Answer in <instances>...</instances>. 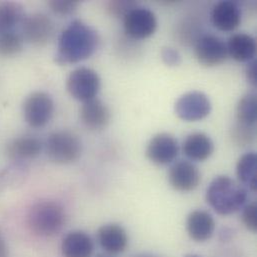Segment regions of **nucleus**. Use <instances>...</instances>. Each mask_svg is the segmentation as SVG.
<instances>
[{"label":"nucleus","mask_w":257,"mask_h":257,"mask_svg":"<svg viewBox=\"0 0 257 257\" xmlns=\"http://www.w3.org/2000/svg\"><path fill=\"white\" fill-rule=\"evenodd\" d=\"M97 32L81 20L72 21L60 34L55 60L60 65L74 64L92 56L97 50Z\"/></svg>","instance_id":"obj_1"},{"label":"nucleus","mask_w":257,"mask_h":257,"mask_svg":"<svg viewBox=\"0 0 257 257\" xmlns=\"http://www.w3.org/2000/svg\"><path fill=\"white\" fill-rule=\"evenodd\" d=\"M248 190L227 175L216 176L206 190V201L219 215H231L246 204Z\"/></svg>","instance_id":"obj_2"},{"label":"nucleus","mask_w":257,"mask_h":257,"mask_svg":"<svg viewBox=\"0 0 257 257\" xmlns=\"http://www.w3.org/2000/svg\"><path fill=\"white\" fill-rule=\"evenodd\" d=\"M66 219L64 208L51 200L36 202L27 213V225L30 231L40 237H52L58 234L65 226Z\"/></svg>","instance_id":"obj_3"},{"label":"nucleus","mask_w":257,"mask_h":257,"mask_svg":"<svg viewBox=\"0 0 257 257\" xmlns=\"http://www.w3.org/2000/svg\"><path fill=\"white\" fill-rule=\"evenodd\" d=\"M46 153L50 160L58 164L75 162L82 153V143L79 137L68 130L51 133L45 144Z\"/></svg>","instance_id":"obj_4"},{"label":"nucleus","mask_w":257,"mask_h":257,"mask_svg":"<svg viewBox=\"0 0 257 257\" xmlns=\"http://www.w3.org/2000/svg\"><path fill=\"white\" fill-rule=\"evenodd\" d=\"M101 87L98 73L88 67H78L70 72L66 80L68 93L76 100L85 102L96 98Z\"/></svg>","instance_id":"obj_5"},{"label":"nucleus","mask_w":257,"mask_h":257,"mask_svg":"<svg viewBox=\"0 0 257 257\" xmlns=\"http://www.w3.org/2000/svg\"><path fill=\"white\" fill-rule=\"evenodd\" d=\"M54 113L52 97L43 91L31 93L23 103V116L26 123L33 128L45 126Z\"/></svg>","instance_id":"obj_6"},{"label":"nucleus","mask_w":257,"mask_h":257,"mask_svg":"<svg viewBox=\"0 0 257 257\" xmlns=\"http://www.w3.org/2000/svg\"><path fill=\"white\" fill-rule=\"evenodd\" d=\"M212 109L208 96L200 91H190L181 95L174 105V112L183 121L195 122L206 118Z\"/></svg>","instance_id":"obj_7"},{"label":"nucleus","mask_w":257,"mask_h":257,"mask_svg":"<svg viewBox=\"0 0 257 257\" xmlns=\"http://www.w3.org/2000/svg\"><path fill=\"white\" fill-rule=\"evenodd\" d=\"M158 26L155 13L149 8L137 6L123 18V28L126 35L135 40L151 37Z\"/></svg>","instance_id":"obj_8"},{"label":"nucleus","mask_w":257,"mask_h":257,"mask_svg":"<svg viewBox=\"0 0 257 257\" xmlns=\"http://www.w3.org/2000/svg\"><path fill=\"white\" fill-rule=\"evenodd\" d=\"M194 54L197 61L205 67L221 65L228 57L226 43L213 34H205L197 39Z\"/></svg>","instance_id":"obj_9"},{"label":"nucleus","mask_w":257,"mask_h":257,"mask_svg":"<svg viewBox=\"0 0 257 257\" xmlns=\"http://www.w3.org/2000/svg\"><path fill=\"white\" fill-rule=\"evenodd\" d=\"M179 153L176 138L169 133H158L150 138L146 145L145 154L150 162L164 166L174 162Z\"/></svg>","instance_id":"obj_10"},{"label":"nucleus","mask_w":257,"mask_h":257,"mask_svg":"<svg viewBox=\"0 0 257 257\" xmlns=\"http://www.w3.org/2000/svg\"><path fill=\"white\" fill-rule=\"evenodd\" d=\"M167 177L170 186L178 192L193 191L201 181V173L198 167L188 160L173 162Z\"/></svg>","instance_id":"obj_11"},{"label":"nucleus","mask_w":257,"mask_h":257,"mask_svg":"<svg viewBox=\"0 0 257 257\" xmlns=\"http://www.w3.org/2000/svg\"><path fill=\"white\" fill-rule=\"evenodd\" d=\"M24 38L35 46H45L54 33L53 21L43 13L32 14L23 20Z\"/></svg>","instance_id":"obj_12"},{"label":"nucleus","mask_w":257,"mask_h":257,"mask_svg":"<svg viewBox=\"0 0 257 257\" xmlns=\"http://www.w3.org/2000/svg\"><path fill=\"white\" fill-rule=\"evenodd\" d=\"M241 18L240 6L235 1L230 0L217 2L210 12L212 25L223 32L235 30L240 25Z\"/></svg>","instance_id":"obj_13"},{"label":"nucleus","mask_w":257,"mask_h":257,"mask_svg":"<svg viewBox=\"0 0 257 257\" xmlns=\"http://www.w3.org/2000/svg\"><path fill=\"white\" fill-rule=\"evenodd\" d=\"M97 241L106 253L117 255L126 250L129 243L128 234L122 225L107 223L98 228Z\"/></svg>","instance_id":"obj_14"},{"label":"nucleus","mask_w":257,"mask_h":257,"mask_svg":"<svg viewBox=\"0 0 257 257\" xmlns=\"http://www.w3.org/2000/svg\"><path fill=\"white\" fill-rule=\"evenodd\" d=\"M216 223L213 216L205 210L191 211L186 218V231L195 242L208 241L215 232Z\"/></svg>","instance_id":"obj_15"},{"label":"nucleus","mask_w":257,"mask_h":257,"mask_svg":"<svg viewBox=\"0 0 257 257\" xmlns=\"http://www.w3.org/2000/svg\"><path fill=\"white\" fill-rule=\"evenodd\" d=\"M80 119L86 128L102 130L110 123L111 112L103 101L93 98L83 102L80 108Z\"/></svg>","instance_id":"obj_16"},{"label":"nucleus","mask_w":257,"mask_h":257,"mask_svg":"<svg viewBox=\"0 0 257 257\" xmlns=\"http://www.w3.org/2000/svg\"><path fill=\"white\" fill-rule=\"evenodd\" d=\"M182 151L190 161L203 162L213 154L214 143L207 134L195 132L185 138L182 144Z\"/></svg>","instance_id":"obj_17"},{"label":"nucleus","mask_w":257,"mask_h":257,"mask_svg":"<svg viewBox=\"0 0 257 257\" xmlns=\"http://www.w3.org/2000/svg\"><path fill=\"white\" fill-rule=\"evenodd\" d=\"M94 252V242L84 231L74 230L66 234L61 242L63 257H91Z\"/></svg>","instance_id":"obj_18"},{"label":"nucleus","mask_w":257,"mask_h":257,"mask_svg":"<svg viewBox=\"0 0 257 257\" xmlns=\"http://www.w3.org/2000/svg\"><path fill=\"white\" fill-rule=\"evenodd\" d=\"M227 53L238 62H249L255 59L256 40L248 33L240 32L232 34L226 43Z\"/></svg>","instance_id":"obj_19"},{"label":"nucleus","mask_w":257,"mask_h":257,"mask_svg":"<svg viewBox=\"0 0 257 257\" xmlns=\"http://www.w3.org/2000/svg\"><path fill=\"white\" fill-rule=\"evenodd\" d=\"M42 150L41 141L34 136H20L6 145L7 156L15 161H24L37 157Z\"/></svg>","instance_id":"obj_20"},{"label":"nucleus","mask_w":257,"mask_h":257,"mask_svg":"<svg viewBox=\"0 0 257 257\" xmlns=\"http://www.w3.org/2000/svg\"><path fill=\"white\" fill-rule=\"evenodd\" d=\"M236 176L239 183L247 190L256 192L257 155L255 152L243 154L236 164Z\"/></svg>","instance_id":"obj_21"},{"label":"nucleus","mask_w":257,"mask_h":257,"mask_svg":"<svg viewBox=\"0 0 257 257\" xmlns=\"http://www.w3.org/2000/svg\"><path fill=\"white\" fill-rule=\"evenodd\" d=\"M24 20L23 7L16 2H0V33L12 29Z\"/></svg>","instance_id":"obj_22"},{"label":"nucleus","mask_w":257,"mask_h":257,"mask_svg":"<svg viewBox=\"0 0 257 257\" xmlns=\"http://www.w3.org/2000/svg\"><path fill=\"white\" fill-rule=\"evenodd\" d=\"M257 118L256 95L247 93L242 96L236 106L237 123L249 127H254Z\"/></svg>","instance_id":"obj_23"},{"label":"nucleus","mask_w":257,"mask_h":257,"mask_svg":"<svg viewBox=\"0 0 257 257\" xmlns=\"http://www.w3.org/2000/svg\"><path fill=\"white\" fill-rule=\"evenodd\" d=\"M23 37L13 30L0 33V56L10 57L18 54L23 48Z\"/></svg>","instance_id":"obj_24"},{"label":"nucleus","mask_w":257,"mask_h":257,"mask_svg":"<svg viewBox=\"0 0 257 257\" xmlns=\"http://www.w3.org/2000/svg\"><path fill=\"white\" fill-rule=\"evenodd\" d=\"M255 138V130L254 127H249L245 125H241L239 123L235 124L231 129V139L232 141L240 146L245 147L250 145Z\"/></svg>","instance_id":"obj_25"},{"label":"nucleus","mask_w":257,"mask_h":257,"mask_svg":"<svg viewBox=\"0 0 257 257\" xmlns=\"http://www.w3.org/2000/svg\"><path fill=\"white\" fill-rule=\"evenodd\" d=\"M135 1H109L106 4L107 12L115 18H124L129 12L137 7Z\"/></svg>","instance_id":"obj_26"},{"label":"nucleus","mask_w":257,"mask_h":257,"mask_svg":"<svg viewBox=\"0 0 257 257\" xmlns=\"http://www.w3.org/2000/svg\"><path fill=\"white\" fill-rule=\"evenodd\" d=\"M48 5L55 14L65 16L74 13L80 2L77 0H51L48 2Z\"/></svg>","instance_id":"obj_27"},{"label":"nucleus","mask_w":257,"mask_h":257,"mask_svg":"<svg viewBox=\"0 0 257 257\" xmlns=\"http://www.w3.org/2000/svg\"><path fill=\"white\" fill-rule=\"evenodd\" d=\"M241 220L243 225L250 232L255 233L257 231V205L255 202L245 204L242 208Z\"/></svg>","instance_id":"obj_28"},{"label":"nucleus","mask_w":257,"mask_h":257,"mask_svg":"<svg viewBox=\"0 0 257 257\" xmlns=\"http://www.w3.org/2000/svg\"><path fill=\"white\" fill-rule=\"evenodd\" d=\"M161 59L169 67L178 66L182 61L179 51L173 47H163L161 50Z\"/></svg>","instance_id":"obj_29"},{"label":"nucleus","mask_w":257,"mask_h":257,"mask_svg":"<svg viewBox=\"0 0 257 257\" xmlns=\"http://www.w3.org/2000/svg\"><path fill=\"white\" fill-rule=\"evenodd\" d=\"M245 76L247 81L252 85L256 86L257 84V62L255 59L247 62L245 68Z\"/></svg>","instance_id":"obj_30"},{"label":"nucleus","mask_w":257,"mask_h":257,"mask_svg":"<svg viewBox=\"0 0 257 257\" xmlns=\"http://www.w3.org/2000/svg\"><path fill=\"white\" fill-rule=\"evenodd\" d=\"M9 256V251H8V247L6 245V243L0 239V257H8Z\"/></svg>","instance_id":"obj_31"},{"label":"nucleus","mask_w":257,"mask_h":257,"mask_svg":"<svg viewBox=\"0 0 257 257\" xmlns=\"http://www.w3.org/2000/svg\"><path fill=\"white\" fill-rule=\"evenodd\" d=\"M184 257H202L201 255H199V254H196V253H188V254H186Z\"/></svg>","instance_id":"obj_32"},{"label":"nucleus","mask_w":257,"mask_h":257,"mask_svg":"<svg viewBox=\"0 0 257 257\" xmlns=\"http://www.w3.org/2000/svg\"><path fill=\"white\" fill-rule=\"evenodd\" d=\"M137 257H158L155 256V255H150V254H142V255H139Z\"/></svg>","instance_id":"obj_33"},{"label":"nucleus","mask_w":257,"mask_h":257,"mask_svg":"<svg viewBox=\"0 0 257 257\" xmlns=\"http://www.w3.org/2000/svg\"><path fill=\"white\" fill-rule=\"evenodd\" d=\"M96 257H112L109 256V255H103V254H99V255H97Z\"/></svg>","instance_id":"obj_34"}]
</instances>
